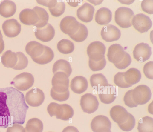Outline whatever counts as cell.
I'll list each match as a JSON object with an SVG mask.
<instances>
[{
	"label": "cell",
	"instance_id": "obj_24",
	"mask_svg": "<svg viewBox=\"0 0 153 132\" xmlns=\"http://www.w3.org/2000/svg\"><path fill=\"white\" fill-rule=\"evenodd\" d=\"M112 19V12L108 8L102 7L97 11L95 15L96 22L100 25H105L108 24Z\"/></svg>",
	"mask_w": 153,
	"mask_h": 132
},
{
	"label": "cell",
	"instance_id": "obj_32",
	"mask_svg": "<svg viewBox=\"0 0 153 132\" xmlns=\"http://www.w3.org/2000/svg\"><path fill=\"white\" fill-rule=\"evenodd\" d=\"M33 9L36 12L39 19L38 22L34 26L36 28H40L46 25L48 23L49 15L45 9L38 6L34 7Z\"/></svg>",
	"mask_w": 153,
	"mask_h": 132
},
{
	"label": "cell",
	"instance_id": "obj_23",
	"mask_svg": "<svg viewBox=\"0 0 153 132\" xmlns=\"http://www.w3.org/2000/svg\"><path fill=\"white\" fill-rule=\"evenodd\" d=\"M44 45L36 41L29 42L25 47L26 53L32 60L39 56L43 52Z\"/></svg>",
	"mask_w": 153,
	"mask_h": 132
},
{
	"label": "cell",
	"instance_id": "obj_34",
	"mask_svg": "<svg viewBox=\"0 0 153 132\" xmlns=\"http://www.w3.org/2000/svg\"><path fill=\"white\" fill-rule=\"evenodd\" d=\"M57 48L60 53L64 54H68L73 51L74 46V43L70 40L63 39L58 42Z\"/></svg>",
	"mask_w": 153,
	"mask_h": 132
},
{
	"label": "cell",
	"instance_id": "obj_25",
	"mask_svg": "<svg viewBox=\"0 0 153 132\" xmlns=\"http://www.w3.org/2000/svg\"><path fill=\"white\" fill-rule=\"evenodd\" d=\"M15 4L9 0H4L0 4V14L3 17L7 18L13 16L16 11Z\"/></svg>",
	"mask_w": 153,
	"mask_h": 132
},
{
	"label": "cell",
	"instance_id": "obj_5",
	"mask_svg": "<svg viewBox=\"0 0 153 132\" xmlns=\"http://www.w3.org/2000/svg\"><path fill=\"white\" fill-rule=\"evenodd\" d=\"M51 83L52 89L57 93H65L69 90V79L64 72H58L55 73L52 78Z\"/></svg>",
	"mask_w": 153,
	"mask_h": 132
},
{
	"label": "cell",
	"instance_id": "obj_44",
	"mask_svg": "<svg viewBox=\"0 0 153 132\" xmlns=\"http://www.w3.org/2000/svg\"><path fill=\"white\" fill-rule=\"evenodd\" d=\"M143 72L148 78L153 79V62L150 61L146 63L144 65Z\"/></svg>",
	"mask_w": 153,
	"mask_h": 132
},
{
	"label": "cell",
	"instance_id": "obj_17",
	"mask_svg": "<svg viewBox=\"0 0 153 132\" xmlns=\"http://www.w3.org/2000/svg\"><path fill=\"white\" fill-rule=\"evenodd\" d=\"M121 35L120 30L112 24L104 26L101 31L102 38L107 42H111L118 40Z\"/></svg>",
	"mask_w": 153,
	"mask_h": 132
},
{
	"label": "cell",
	"instance_id": "obj_28",
	"mask_svg": "<svg viewBox=\"0 0 153 132\" xmlns=\"http://www.w3.org/2000/svg\"><path fill=\"white\" fill-rule=\"evenodd\" d=\"M17 57L16 53L8 50L5 52L1 57V62L6 67L13 68L16 65Z\"/></svg>",
	"mask_w": 153,
	"mask_h": 132
},
{
	"label": "cell",
	"instance_id": "obj_47",
	"mask_svg": "<svg viewBox=\"0 0 153 132\" xmlns=\"http://www.w3.org/2000/svg\"><path fill=\"white\" fill-rule=\"evenodd\" d=\"M62 132H79V131L75 127L72 126H69L64 128Z\"/></svg>",
	"mask_w": 153,
	"mask_h": 132
},
{
	"label": "cell",
	"instance_id": "obj_14",
	"mask_svg": "<svg viewBox=\"0 0 153 132\" xmlns=\"http://www.w3.org/2000/svg\"><path fill=\"white\" fill-rule=\"evenodd\" d=\"M98 93L101 102L105 104L112 103L117 96L115 87L110 84L102 87L98 91Z\"/></svg>",
	"mask_w": 153,
	"mask_h": 132
},
{
	"label": "cell",
	"instance_id": "obj_1",
	"mask_svg": "<svg viewBox=\"0 0 153 132\" xmlns=\"http://www.w3.org/2000/svg\"><path fill=\"white\" fill-rule=\"evenodd\" d=\"M29 108L23 93L13 87L0 88V128L23 124Z\"/></svg>",
	"mask_w": 153,
	"mask_h": 132
},
{
	"label": "cell",
	"instance_id": "obj_22",
	"mask_svg": "<svg viewBox=\"0 0 153 132\" xmlns=\"http://www.w3.org/2000/svg\"><path fill=\"white\" fill-rule=\"evenodd\" d=\"M88 82L86 79L82 76H77L71 80L70 87L71 90L75 93L81 94L87 89Z\"/></svg>",
	"mask_w": 153,
	"mask_h": 132
},
{
	"label": "cell",
	"instance_id": "obj_27",
	"mask_svg": "<svg viewBox=\"0 0 153 132\" xmlns=\"http://www.w3.org/2000/svg\"><path fill=\"white\" fill-rule=\"evenodd\" d=\"M124 77L127 83L132 85L139 82L141 75L138 70L131 68L124 72Z\"/></svg>",
	"mask_w": 153,
	"mask_h": 132
},
{
	"label": "cell",
	"instance_id": "obj_46",
	"mask_svg": "<svg viewBox=\"0 0 153 132\" xmlns=\"http://www.w3.org/2000/svg\"><path fill=\"white\" fill-rule=\"evenodd\" d=\"M6 132H25L23 127L19 124H14L11 126L8 127Z\"/></svg>",
	"mask_w": 153,
	"mask_h": 132
},
{
	"label": "cell",
	"instance_id": "obj_21",
	"mask_svg": "<svg viewBox=\"0 0 153 132\" xmlns=\"http://www.w3.org/2000/svg\"><path fill=\"white\" fill-rule=\"evenodd\" d=\"M20 21L27 25H33L38 22L39 18L36 12L33 9H25L22 10L19 15Z\"/></svg>",
	"mask_w": 153,
	"mask_h": 132
},
{
	"label": "cell",
	"instance_id": "obj_11",
	"mask_svg": "<svg viewBox=\"0 0 153 132\" xmlns=\"http://www.w3.org/2000/svg\"><path fill=\"white\" fill-rule=\"evenodd\" d=\"M45 99V94L41 89L33 88L26 94L25 100L28 105L33 107H38L41 105Z\"/></svg>",
	"mask_w": 153,
	"mask_h": 132
},
{
	"label": "cell",
	"instance_id": "obj_6",
	"mask_svg": "<svg viewBox=\"0 0 153 132\" xmlns=\"http://www.w3.org/2000/svg\"><path fill=\"white\" fill-rule=\"evenodd\" d=\"M151 96L150 89L145 85H139L133 89L132 98L134 102L137 105L146 103L151 99Z\"/></svg>",
	"mask_w": 153,
	"mask_h": 132
},
{
	"label": "cell",
	"instance_id": "obj_29",
	"mask_svg": "<svg viewBox=\"0 0 153 132\" xmlns=\"http://www.w3.org/2000/svg\"><path fill=\"white\" fill-rule=\"evenodd\" d=\"M90 82L91 87L96 89L97 92L102 87L108 85L106 78L102 73L93 74L90 77Z\"/></svg>",
	"mask_w": 153,
	"mask_h": 132
},
{
	"label": "cell",
	"instance_id": "obj_15",
	"mask_svg": "<svg viewBox=\"0 0 153 132\" xmlns=\"http://www.w3.org/2000/svg\"><path fill=\"white\" fill-rule=\"evenodd\" d=\"M151 54V47L148 44L143 42L137 44L133 51L134 59L137 61L142 62L149 59Z\"/></svg>",
	"mask_w": 153,
	"mask_h": 132
},
{
	"label": "cell",
	"instance_id": "obj_10",
	"mask_svg": "<svg viewBox=\"0 0 153 132\" xmlns=\"http://www.w3.org/2000/svg\"><path fill=\"white\" fill-rule=\"evenodd\" d=\"M132 24L134 27L141 33L147 32L152 25L150 18L143 13H139L134 16Z\"/></svg>",
	"mask_w": 153,
	"mask_h": 132
},
{
	"label": "cell",
	"instance_id": "obj_20",
	"mask_svg": "<svg viewBox=\"0 0 153 132\" xmlns=\"http://www.w3.org/2000/svg\"><path fill=\"white\" fill-rule=\"evenodd\" d=\"M94 10L92 5L85 2L77 9V15L81 20L88 22L92 20Z\"/></svg>",
	"mask_w": 153,
	"mask_h": 132
},
{
	"label": "cell",
	"instance_id": "obj_41",
	"mask_svg": "<svg viewBox=\"0 0 153 132\" xmlns=\"http://www.w3.org/2000/svg\"><path fill=\"white\" fill-rule=\"evenodd\" d=\"M50 95L54 100L59 102H62L68 99L69 97L70 93L68 90L65 93H57L51 88L50 91Z\"/></svg>",
	"mask_w": 153,
	"mask_h": 132
},
{
	"label": "cell",
	"instance_id": "obj_37",
	"mask_svg": "<svg viewBox=\"0 0 153 132\" xmlns=\"http://www.w3.org/2000/svg\"><path fill=\"white\" fill-rule=\"evenodd\" d=\"M16 53L18 60L16 65L13 69L16 70H21L25 68L28 64L27 58L22 52H18Z\"/></svg>",
	"mask_w": 153,
	"mask_h": 132
},
{
	"label": "cell",
	"instance_id": "obj_48",
	"mask_svg": "<svg viewBox=\"0 0 153 132\" xmlns=\"http://www.w3.org/2000/svg\"><path fill=\"white\" fill-rule=\"evenodd\" d=\"M4 48V44L3 39V36L0 30V54L3 51Z\"/></svg>",
	"mask_w": 153,
	"mask_h": 132
},
{
	"label": "cell",
	"instance_id": "obj_38",
	"mask_svg": "<svg viewBox=\"0 0 153 132\" xmlns=\"http://www.w3.org/2000/svg\"><path fill=\"white\" fill-rule=\"evenodd\" d=\"M114 83L119 87L127 88L132 86L126 82L124 77V72H118L114 76Z\"/></svg>",
	"mask_w": 153,
	"mask_h": 132
},
{
	"label": "cell",
	"instance_id": "obj_50",
	"mask_svg": "<svg viewBox=\"0 0 153 132\" xmlns=\"http://www.w3.org/2000/svg\"><path fill=\"white\" fill-rule=\"evenodd\" d=\"M109 132H111V131H110Z\"/></svg>",
	"mask_w": 153,
	"mask_h": 132
},
{
	"label": "cell",
	"instance_id": "obj_4",
	"mask_svg": "<svg viewBox=\"0 0 153 132\" xmlns=\"http://www.w3.org/2000/svg\"><path fill=\"white\" fill-rule=\"evenodd\" d=\"M34 81V77L30 73L23 72L16 76L11 84L17 90L25 91L31 88Z\"/></svg>",
	"mask_w": 153,
	"mask_h": 132
},
{
	"label": "cell",
	"instance_id": "obj_39",
	"mask_svg": "<svg viewBox=\"0 0 153 132\" xmlns=\"http://www.w3.org/2000/svg\"><path fill=\"white\" fill-rule=\"evenodd\" d=\"M135 124V120L134 116L130 113L128 118L124 123L118 125L120 128L125 131H129L134 127Z\"/></svg>",
	"mask_w": 153,
	"mask_h": 132
},
{
	"label": "cell",
	"instance_id": "obj_19",
	"mask_svg": "<svg viewBox=\"0 0 153 132\" xmlns=\"http://www.w3.org/2000/svg\"><path fill=\"white\" fill-rule=\"evenodd\" d=\"M34 33L37 39L43 42H48L53 38L55 31L53 27L50 24L48 23L43 27L36 28Z\"/></svg>",
	"mask_w": 153,
	"mask_h": 132
},
{
	"label": "cell",
	"instance_id": "obj_42",
	"mask_svg": "<svg viewBox=\"0 0 153 132\" xmlns=\"http://www.w3.org/2000/svg\"><path fill=\"white\" fill-rule=\"evenodd\" d=\"M133 89L127 92L124 96L123 100L125 105L130 108L135 107L138 105L134 101L132 96Z\"/></svg>",
	"mask_w": 153,
	"mask_h": 132
},
{
	"label": "cell",
	"instance_id": "obj_16",
	"mask_svg": "<svg viewBox=\"0 0 153 132\" xmlns=\"http://www.w3.org/2000/svg\"><path fill=\"white\" fill-rule=\"evenodd\" d=\"M2 28L6 36L9 37L17 36L21 30V25L14 19L7 20L3 24Z\"/></svg>",
	"mask_w": 153,
	"mask_h": 132
},
{
	"label": "cell",
	"instance_id": "obj_30",
	"mask_svg": "<svg viewBox=\"0 0 153 132\" xmlns=\"http://www.w3.org/2000/svg\"><path fill=\"white\" fill-rule=\"evenodd\" d=\"M54 56V53L52 50L49 47L44 45L42 53L39 56L33 60L37 64L44 65L51 62L53 59Z\"/></svg>",
	"mask_w": 153,
	"mask_h": 132
},
{
	"label": "cell",
	"instance_id": "obj_35",
	"mask_svg": "<svg viewBox=\"0 0 153 132\" xmlns=\"http://www.w3.org/2000/svg\"><path fill=\"white\" fill-rule=\"evenodd\" d=\"M88 34V30L86 26L80 23L78 30L74 34L69 36L74 41L80 42L86 39Z\"/></svg>",
	"mask_w": 153,
	"mask_h": 132
},
{
	"label": "cell",
	"instance_id": "obj_31",
	"mask_svg": "<svg viewBox=\"0 0 153 132\" xmlns=\"http://www.w3.org/2000/svg\"><path fill=\"white\" fill-rule=\"evenodd\" d=\"M43 128V125L42 122L36 118L29 119L24 128L25 132H42Z\"/></svg>",
	"mask_w": 153,
	"mask_h": 132
},
{
	"label": "cell",
	"instance_id": "obj_13",
	"mask_svg": "<svg viewBox=\"0 0 153 132\" xmlns=\"http://www.w3.org/2000/svg\"><path fill=\"white\" fill-rule=\"evenodd\" d=\"M126 52L120 45L115 44L109 47L107 56L108 60L115 65L122 61Z\"/></svg>",
	"mask_w": 153,
	"mask_h": 132
},
{
	"label": "cell",
	"instance_id": "obj_2",
	"mask_svg": "<svg viewBox=\"0 0 153 132\" xmlns=\"http://www.w3.org/2000/svg\"><path fill=\"white\" fill-rule=\"evenodd\" d=\"M47 110L51 117L55 116L57 119L64 121L69 120L74 114L72 107L66 104H59L51 102L48 106Z\"/></svg>",
	"mask_w": 153,
	"mask_h": 132
},
{
	"label": "cell",
	"instance_id": "obj_33",
	"mask_svg": "<svg viewBox=\"0 0 153 132\" xmlns=\"http://www.w3.org/2000/svg\"><path fill=\"white\" fill-rule=\"evenodd\" d=\"M137 129L139 132H153V119L146 116L138 122Z\"/></svg>",
	"mask_w": 153,
	"mask_h": 132
},
{
	"label": "cell",
	"instance_id": "obj_12",
	"mask_svg": "<svg viewBox=\"0 0 153 132\" xmlns=\"http://www.w3.org/2000/svg\"><path fill=\"white\" fill-rule=\"evenodd\" d=\"M80 23L74 17L68 16L62 19L60 27L62 32L69 36L77 32L79 28Z\"/></svg>",
	"mask_w": 153,
	"mask_h": 132
},
{
	"label": "cell",
	"instance_id": "obj_26",
	"mask_svg": "<svg viewBox=\"0 0 153 132\" xmlns=\"http://www.w3.org/2000/svg\"><path fill=\"white\" fill-rule=\"evenodd\" d=\"M52 71L54 74L58 72H64L69 77L71 73L72 70L69 62L62 59L58 60L54 63Z\"/></svg>",
	"mask_w": 153,
	"mask_h": 132
},
{
	"label": "cell",
	"instance_id": "obj_43",
	"mask_svg": "<svg viewBox=\"0 0 153 132\" xmlns=\"http://www.w3.org/2000/svg\"><path fill=\"white\" fill-rule=\"evenodd\" d=\"M131 59L130 55L126 52L123 59L119 63L114 65L118 69H123L127 68L131 64Z\"/></svg>",
	"mask_w": 153,
	"mask_h": 132
},
{
	"label": "cell",
	"instance_id": "obj_18",
	"mask_svg": "<svg viewBox=\"0 0 153 132\" xmlns=\"http://www.w3.org/2000/svg\"><path fill=\"white\" fill-rule=\"evenodd\" d=\"M110 113L113 121L119 125L126 121L130 113L123 107L120 105H115L111 108Z\"/></svg>",
	"mask_w": 153,
	"mask_h": 132
},
{
	"label": "cell",
	"instance_id": "obj_7",
	"mask_svg": "<svg viewBox=\"0 0 153 132\" xmlns=\"http://www.w3.org/2000/svg\"><path fill=\"white\" fill-rule=\"evenodd\" d=\"M106 47L102 42L96 41L91 43L87 48L89 59L95 61H100L105 58Z\"/></svg>",
	"mask_w": 153,
	"mask_h": 132
},
{
	"label": "cell",
	"instance_id": "obj_40",
	"mask_svg": "<svg viewBox=\"0 0 153 132\" xmlns=\"http://www.w3.org/2000/svg\"><path fill=\"white\" fill-rule=\"evenodd\" d=\"M106 61L105 58L98 61H93L89 59V66L90 69L93 71H95L101 70L105 67Z\"/></svg>",
	"mask_w": 153,
	"mask_h": 132
},
{
	"label": "cell",
	"instance_id": "obj_9",
	"mask_svg": "<svg viewBox=\"0 0 153 132\" xmlns=\"http://www.w3.org/2000/svg\"><path fill=\"white\" fill-rule=\"evenodd\" d=\"M111 123L106 116L100 115L94 117L91 124V127L94 132H109Z\"/></svg>",
	"mask_w": 153,
	"mask_h": 132
},
{
	"label": "cell",
	"instance_id": "obj_45",
	"mask_svg": "<svg viewBox=\"0 0 153 132\" xmlns=\"http://www.w3.org/2000/svg\"><path fill=\"white\" fill-rule=\"evenodd\" d=\"M143 11L149 14L153 13V1L143 0L141 3Z\"/></svg>",
	"mask_w": 153,
	"mask_h": 132
},
{
	"label": "cell",
	"instance_id": "obj_49",
	"mask_svg": "<svg viewBox=\"0 0 153 132\" xmlns=\"http://www.w3.org/2000/svg\"></svg>",
	"mask_w": 153,
	"mask_h": 132
},
{
	"label": "cell",
	"instance_id": "obj_36",
	"mask_svg": "<svg viewBox=\"0 0 153 132\" xmlns=\"http://www.w3.org/2000/svg\"><path fill=\"white\" fill-rule=\"evenodd\" d=\"M65 5L62 1L56 0L55 2L48 9L51 15L55 17L62 15L64 12Z\"/></svg>",
	"mask_w": 153,
	"mask_h": 132
},
{
	"label": "cell",
	"instance_id": "obj_8",
	"mask_svg": "<svg viewBox=\"0 0 153 132\" xmlns=\"http://www.w3.org/2000/svg\"><path fill=\"white\" fill-rule=\"evenodd\" d=\"M99 105L97 97L91 93H86L81 97L80 105L84 112L93 113L97 109Z\"/></svg>",
	"mask_w": 153,
	"mask_h": 132
},
{
	"label": "cell",
	"instance_id": "obj_3",
	"mask_svg": "<svg viewBox=\"0 0 153 132\" xmlns=\"http://www.w3.org/2000/svg\"><path fill=\"white\" fill-rule=\"evenodd\" d=\"M134 13L129 8L122 7L118 8L115 13V20L120 27L127 28L132 25V20Z\"/></svg>",
	"mask_w": 153,
	"mask_h": 132
}]
</instances>
